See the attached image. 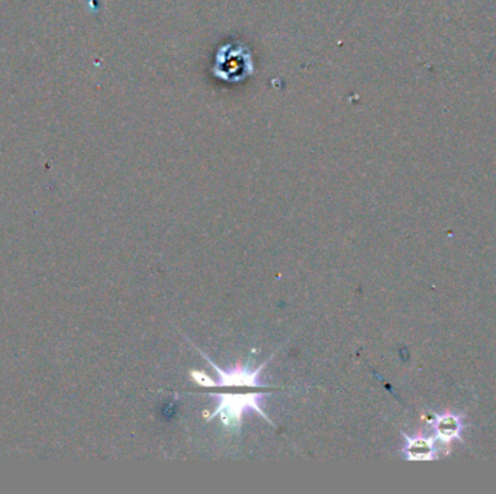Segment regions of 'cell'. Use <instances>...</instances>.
Wrapping results in <instances>:
<instances>
[{"mask_svg":"<svg viewBox=\"0 0 496 494\" xmlns=\"http://www.w3.org/2000/svg\"><path fill=\"white\" fill-rule=\"evenodd\" d=\"M218 397V404L213 409V412H203L205 419L212 420L213 418H221L222 425L226 429H234L238 431L242 423V416L245 410H253L256 412L258 416L264 418L270 425L274 426L273 420L267 416L264 409L261 407V402L266 397V393H215L212 394Z\"/></svg>","mask_w":496,"mask_h":494,"instance_id":"6da1fadb","label":"cell"},{"mask_svg":"<svg viewBox=\"0 0 496 494\" xmlns=\"http://www.w3.org/2000/svg\"><path fill=\"white\" fill-rule=\"evenodd\" d=\"M199 351V354L206 359L209 362L212 368L218 373L219 375V380L215 383V387H221V389H232V387H238V389H242V387H250V389H267L269 386L267 384H263L261 380H260V374L261 371L264 370V367L269 364V361L271 358H269L267 361H264L260 367H257L256 370H250L248 368V364L247 365H242L241 362H237L234 367H231L229 370H224L221 367H218L213 361H212L205 352H202L199 348H196Z\"/></svg>","mask_w":496,"mask_h":494,"instance_id":"7a4b0ae2","label":"cell"},{"mask_svg":"<svg viewBox=\"0 0 496 494\" xmlns=\"http://www.w3.org/2000/svg\"><path fill=\"white\" fill-rule=\"evenodd\" d=\"M406 441H408V445L405 447V452L408 458H411V460L431 458L433 448L425 439H421V438H414L412 439V438L406 436Z\"/></svg>","mask_w":496,"mask_h":494,"instance_id":"3957f363","label":"cell"},{"mask_svg":"<svg viewBox=\"0 0 496 494\" xmlns=\"http://www.w3.org/2000/svg\"><path fill=\"white\" fill-rule=\"evenodd\" d=\"M189 374H190V378L195 381L197 386L205 387V389H208V387H215V383H216V381H213L211 377L206 374L205 371H200V370H192Z\"/></svg>","mask_w":496,"mask_h":494,"instance_id":"277c9868","label":"cell"},{"mask_svg":"<svg viewBox=\"0 0 496 494\" xmlns=\"http://www.w3.org/2000/svg\"><path fill=\"white\" fill-rule=\"evenodd\" d=\"M438 429H440V432L443 435L451 436V435L457 432V422L453 419V418H444V419L440 422Z\"/></svg>","mask_w":496,"mask_h":494,"instance_id":"5b68a950","label":"cell"}]
</instances>
